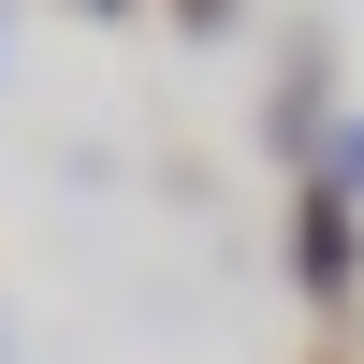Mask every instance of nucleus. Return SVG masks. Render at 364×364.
<instances>
[{"mask_svg":"<svg viewBox=\"0 0 364 364\" xmlns=\"http://www.w3.org/2000/svg\"><path fill=\"white\" fill-rule=\"evenodd\" d=\"M291 291H306L321 321H350V306H364V204H336V190L291 204Z\"/></svg>","mask_w":364,"mask_h":364,"instance_id":"obj_1","label":"nucleus"},{"mask_svg":"<svg viewBox=\"0 0 364 364\" xmlns=\"http://www.w3.org/2000/svg\"><path fill=\"white\" fill-rule=\"evenodd\" d=\"M321 132H336V44L291 29L277 44V102H262V146H277V161H321Z\"/></svg>","mask_w":364,"mask_h":364,"instance_id":"obj_2","label":"nucleus"},{"mask_svg":"<svg viewBox=\"0 0 364 364\" xmlns=\"http://www.w3.org/2000/svg\"><path fill=\"white\" fill-rule=\"evenodd\" d=\"M306 190H336V204H364V102H336V132H321Z\"/></svg>","mask_w":364,"mask_h":364,"instance_id":"obj_3","label":"nucleus"},{"mask_svg":"<svg viewBox=\"0 0 364 364\" xmlns=\"http://www.w3.org/2000/svg\"><path fill=\"white\" fill-rule=\"evenodd\" d=\"M161 15L190 29V44H219V29H233V0H161Z\"/></svg>","mask_w":364,"mask_h":364,"instance_id":"obj_4","label":"nucleus"},{"mask_svg":"<svg viewBox=\"0 0 364 364\" xmlns=\"http://www.w3.org/2000/svg\"><path fill=\"white\" fill-rule=\"evenodd\" d=\"M73 15H132V0H73Z\"/></svg>","mask_w":364,"mask_h":364,"instance_id":"obj_5","label":"nucleus"},{"mask_svg":"<svg viewBox=\"0 0 364 364\" xmlns=\"http://www.w3.org/2000/svg\"><path fill=\"white\" fill-rule=\"evenodd\" d=\"M321 364H350V350H321Z\"/></svg>","mask_w":364,"mask_h":364,"instance_id":"obj_6","label":"nucleus"}]
</instances>
